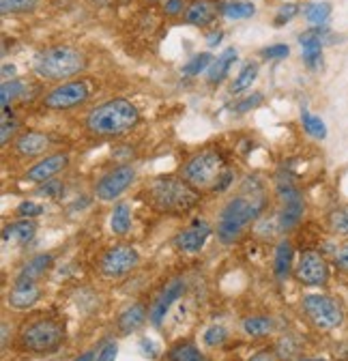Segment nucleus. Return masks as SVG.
I'll list each match as a JSON object with an SVG mask.
<instances>
[{
	"label": "nucleus",
	"mask_w": 348,
	"mask_h": 361,
	"mask_svg": "<svg viewBox=\"0 0 348 361\" xmlns=\"http://www.w3.org/2000/svg\"><path fill=\"white\" fill-rule=\"evenodd\" d=\"M63 342L65 327L48 316H39V319L26 323L20 331V346L35 355H52L63 346Z\"/></svg>",
	"instance_id": "39448f33"
},
{
	"label": "nucleus",
	"mask_w": 348,
	"mask_h": 361,
	"mask_svg": "<svg viewBox=\"0 0 348 361\" xmlns=\"http://www.w3.org/2000/svg\"><path fill=\"white\" fill-rule=\"evenodd\" d=\"M333 262H335V267L340 271H346V274H348V243L342 245V247H337V252L333 256Z\"/></svg>",
	"instance_id": "09e8293b"
},
{
	"label": "nucleus",
	"mask_w": 348,
	"mask_h": 361,
	"mask_svg": "<svg viewBox=\"0 0 348 361\" xmlns=\"http://www.w3.org/2000/svg\"><path fill=\"white\" fill-rule=\"evenodd\" d=\"M226 340H228V329L224 325H211L202 334V342L209 348H220L226 344Z\"/></svg>",
	"instance_id": "c9c22d12"
},
{
	"label": "nucleus",
	"mask_w": 348,
	"mask_h": 361,
	"mask_svg": "<svg viewBox=\"0 0 348 361\" xmlns=\"http://www.w3.org/2000/svg\"><path fill=\"white\" fill-rule=\"evenodd\" d=\"M241 329L247 338L251 340H258V338H267L273 334L275 329V323L271 316H265V314H254V316H245L241 321Z\"/></svg>",
	"instance_id": "b1692460"
},
{
	"label": "nucleus",
	"mask_w": 348,
	"mask_h": 361,
	"mask_svg": "<svg viewBox=\"0 0 348 361\" xmlns=\"http://www.w3.org/2000/svg\"><path fill=\"white\" fill-rule=\"evenodd\" d=\"M258 69H260L258 63H247L232 82V93H241V90L249 88L254 84V80L258 78Z\"/></svg>",
	"instance_id": "f704fd0d"
},
{
	"label": "nucleus",
	"mask_w": 348,
	"mask_h": 361,
	"mask_svg": "<svg viewBox=\"0 0 348 361\" xmlns=\"http://www.w3.org/2000/svg\"><path fill=\"white\" fill-rule=\"evenodd\" d=\"M260 54H263V59H269V61H282L290 54V48L286 43H273L269 48L260 50Z\"/></svg>",
	"instance_id": "ea45409f"
},
{
	"label": "nucleus",
	"mask_w": 348,
	"mask_h": 361,
	"mask_svg": "<svg viewBox=\"0 0 348 361\" xmlns=\"http://www.w3.org/2000/svg\"><path fill=\"white\" fill-rule=\"evenodd\" d=\"M301 310L308 316V321L318 329V331H333L342 327L346 314L342 303L325 293H310L301 299Z\"/></svg>",
	"instance_id": "423d86ee"
},
{
	"label": "nucleus",
	"mask_w": 348,
	"mask_h": 361,
	"mask_svg": "<svg viewBox=\"0 0 348 361\" xmlns=\"http://www.w3.org/2000/svg\"><path fill=\"white\" fill-rule=\"evenodd\" d=\"M136 180V168L132 164H118L104 172L95 183V196L101 202H114L120 194H125Z\"/></svg>",
	"instance_id": "9b49d317"
},
{
	"label": "nucleus",
	"mask_w": 348,
	"mask_h": 361,
	"mask_svg": "<svg viewBox=\"0 0 348 361\" xmlns=\"http://www.w3.org/2000/svg\"><path fill=\"white\" fill-rule=\"evenodd\" d=\"M275 194L280 198V213H278V221H280V231L288 233L294 226H299V221L303 219V213H306V198H303L301 190L294 185V180L286 174H280L275 180Z\"/></svg>",
	"instance_id": "6e6552de"
},
{
	"label": "nucleus",
	"mask_w": 348,
	"mask_h": 361,
	"mask_svg": "<svg viewBox=\"0 0 348 361\" xmlns=\"http://www.w3.org/2000/svg\"><path fill=\"white\" fill-rule=\"evenodd\" d=\"M247 361H278V357H275L271 350H260V353L251 355Z\"/></svg>",
	"instance_id": "8fccbe9b"
},
{
	"label": "nucleus",
	"mask_w": 348,
	"mask_h": 361,
	"mask_svg": "<svg viewBox=\"0 0 348 361\" xmlns=\"http://www.w3.org/2000/svg\"><path fill=\"white\" fill-rule=\"evenodd\" d=\"M224 39V32L222 30H213L209 37H206V43H209V48H215L217 43H220Z\"/></svg>",
	"instance_id": "3c124183"
},
{
	"label": "nucleus",
	"mask_w": 348,
	"mask_h": 361,
	"mask_svg": "<svg viewBox=\"0 0 348 361\" xmlns=\"http://www.w3.org/2000/svg\"><path fill=\"white\" fill-rule=\"evenodd\" d=\"M140 264V252L134 245H112L99 258V274L108 280H118Z\"/></svg>",
	"instance_id": "9d476101"
},
{
	"label": "nucleus",
	"mask_w": 348,
	"mask_h": 361,
	"mask_svg": "<svg viewBox=\"0 0 348 361\" xmlns=\"http://www.w3.org/2000/svg\"><path fill=\"white\" fill-rule=\"evenodd\" d=\"M41 213H43V207H41L39 202H32V200H24V202H20L18 209H15L18 219H35V217H39Z\"/></svg>",
	"instance_id": "4c0bfd02"
},
{
	"label": "nucleus",
	"mask_w": 348,
	"mask_h": 361,
	"mask_svg": "<svg viewBox=\"0 0 348 361\" xmlns=\"http://www.w3.org/2000/svg\"><path fill=\"white\" fill-rule=\"evenodd\" d=\"M50 149V135L43 133V131H22L15 142H13V151L15 155L24 157V159H30V157H39Z\"/></svg>",
	"instance_id": "f3484780"
},
{
	"label": "nucleus",
	"mask_w": 348,
	"mask_h": 361,
	"mask_svg": "<svg viewBox=\"0 0 348 361\" xmlns=\"http://www.w3.org/2000/svg\"><path fill=\"white\" fill-rule=\"evenodd\" d=\"M260 104H263V95H260V93H254V95H247L245 99H241V102L235 106V112L245 114V112H251L254 108H258Z\"/></svg>",
	"instance_id": "a18cd8bd"
},
{
	"label": "nucleus",
	"mask_w": 348,
	"mask_h": 361,
	"mask_svg": "<svg viewBox=\"0 0 348 361\" xmlns=\"http://www.w3.org/2000/svg\"><path fill=\"white\" fill-rule=\"evenodd\" d=\"M9 75H15V67L5 63V65H3V78H5V80H9Z\"/></svg>",
	"instance_id": "5fc2aeb1"
},
{
	"label": "nucleus",
	"mask_w": 348,
	"mask_h": 361,
	"mask_svg": "<svg viewBox=\"0 0 348 361\" xmlns=\"http://www.w3.org/2000/svg\"><path fill=\"white\" fill-rule=\"evenodd\" d=\"M292 271H294V245L288 239H282L273 252V276L278 278V282H286Z\"/></svg>",
	"instance_id": "412c9836"
},
{
	"label": "nucleus",
	"mask_w": 348,
	"mask_h": 361,
	"mask_svg": "<svg viewBox=\"0 0 348 361\" xmlns=\"http://www.w3.org/2000/svg\"><path fill=\"white\" fill-rule=\"evenodd\" d=\"M39 7V0H0V13H28Z\"/></svg>",
	"instance_id": "e433bc0d"
},
{
	"label": "nucleus",
	"mask_w": 348,
	"mask_h": 361,
	"mask_svg": "<svg viewBox=\"0 0 348 361\" xmlns=\"http://www.w3.org/2000/svg\"><path fill=\"white\" fill-rule=\"evenodd\" d=\"M301 123H303V129H306L308 135H312V138L316 140H325L327 138V125L321 116L308 112V110H303L301 112Z\"/></svg>",
	"instance_id": "2f4dec72"
},
{
	"label": "nucleus",
	"mask_w": 348,
	"mask_h": 361,
	"mask_svg": "<svg viewBox=\"0 0 348 361\" xmlns=\"http://www.w3.org/2000/svg\"><path fill=\"white\" fill-rule=\"evenodd\" d=\"M95 357H97V353H95V350H86V353L77 355L73 361H95Z\"/></svg>",
	"instance_id": "603ef678"
},
{
	"label": "nucleus",
	"mask_w": 348,
	"mask_h": 361,
	"mask_svg": "<svg viewBox=\"0 0 348 361\" xmlns=\"http://www.w3.org/2000/svg\"><path fill=\"white\" fill-rule=\"evenodd\" d=\"M187 7H185V0H163V16L166 18H179L185 16Z\"/></svg>",
	"instance_id": "37998d69"
},
{
	"label": "nucleus",
	"mask_w": 348,
	"mask_h": 361,
	"mask_svg": "<svg viewBox=\"0 0 348 361\" xmlns=\"http://www.w3.org/2000/svg\"><path fill=\"white\" fill-rule=\"evenodd\" d=\"M32 69L41 80L69 82V78H75L86 69V56L71 45H52L35 54Z\"/></svg>",
	"instance_id": "20e7f679"
},
{
	"label": "nucleus",
	"mask_w": 348,
	"mask_h": 361,
	"mask_svg": "<svg viewBox=\"0 0 348 361\" xmlns=\"http://www.w3.org/2000/svg\"><path fill=\"white\" fill-rule=\"evenodd\" d=\"M140 121L138 108L127 99H110L93 108L86 116V131L95 138H120Z\"/></svg>",
	"instance_id": "f03ea898"
},
{
	"label": "nucleus",
	"mask_w": 348,
	"mask_h": 361,
	"mask_svg": "<svg viewBox=\"0 0 348 361\" xmlns=\"http://www.w3.org/2000/svg\"><path fill=\"white\" fill-rule=\"evenodd\" d=\"M166 361H209L206 355L189 340H181L168 348Z\"/></svg>",
	"instance_id": "a878e982"
},
{
	"label": "nucleus",
	"mask_w": 348,
	"mask_h": 361,
	"mask_svg": "<svg viewBox=\"0 0 348 361\" xmlns=\"http://www.w3.org/2000/svg\"><path fill=\"white\" fill-rule=\"evenodd\" d=\"M226 164L220 151L215 149H204L196 155H192L185 166H183V178L196 190H211L215 185L217 176L224 172Z\"/></svg>",
	"instance_id": "0eeeda50"
},
{
	"label": "nucleus",
	"mask_w": 348,
	"mask_h": 361,
	"mask_svg": "<svg viewBox=\"0 0 348 361\" xmlns=\"http://www.w3.org/2000/svg\"><path fill=\"white\" fill-rule=\"evenodd\" d=\"M138 348H140L142 357H147V359H159V355H161L159 346H157L155 340H151V338H142V340L138 342Z\"/></svg>",
	"instance_id": "49530a36"
},
{
	"label": "nucleus",
	"mask_w": 348,
	"mask_h": 361,
	"mask_svg": "<svg viewBox=\"0 0 348 361\" xmlns=\"http://www.w3.org/2000/svg\"><path fill=\"white\" fill-rule=\"evenodd\" d=\"M26 88L28 86L22 80H5L3 88H0V104H3V108H9L18 99H24L26 97Z\"/></svg>",
	"instance_id": "7c9ffc66"
},
{
	"label": "nucleus",
	"mask_w": 348,
	"mask_h": 361,
	"mask_svg": "<svg viewBox=\"0 0 348 361\" xmlns=\"http://www.w3.org/2000/svg\"><path fill=\"white\" fill-rule=\"evenodd\" d=\"M69 166V155L67 153H54V155H46L43 159H39L37 164H32L24 178L30 180V183H46V180H52L58 172H63Z\"/></svg>",
	"instance_id": "2eb2a0df"
},
{
	"label": "nucleus",
	"mask_w": 348,
	"mask_h": 361,
	"mask_svg": "<svg viewBox=\"0 0 348 361\" xmlns=\"http://www.w3.org/2000/svg\"><path fill=\"white\" fill-rule=\"evenodd\" d=\"M37 235V224L35 219H15L13 224L5 226L3 241L15 243V245H28Z\"/></svg>",
	"instance_id": "4be33fe9"
},
{
	"label": "nucleus",
	"mask_w": 348,
	"mask_h": 361,
	"mask_svg": "<svg viewBox=\"0 0 348 361\" xmlns=\"http://www.w3.org/2000/svg\"><path fill=\"white\" fill-rule=\"evenodd\" d=\"M232 180H235V170L232 168H224V172L217 176V180H215V185L211 188V192H215V194H222V192H226L230 185H232Z\"/></svg>",
	"instance_id": "79ce46f5"
},
{
	"label": "nucleus",
	"mask_w": 348,
	"mask_h": 361,
	"mask_svg": "<svg viewBox=\"0 0 348 361\" xmlns=\"http://www.w3.org/2000/svg\"><path fill=\"white\" fill-rule=\"evenodd\" d=\"M149 321V310L144 303L136 301L132 305H127L118 316H116V329L120 336H132L136 334L144 323Z\"/></svg>",
	"instance_id": "6ab92c4d"
},
{
	"label": "nucleus",
	"mask_w": 348,
	"mask_h": 361,
	"mask_svg": "<svg viewBox=\"0 0 348 361\" xmlns=\"http://www.w3.org/2000/svg\"><path fill=\"white\" fill-rule=\"evenodd\" d=\"M116 355H118V344L114 340H110V342H106V344H101L97 348L95 361H116Z\"/></svg>",
	"instance_id": "c03bdc74"
},
{
	"label": "nucleus",
	"mask_w": 348,
	"mask_h": 361,
	"mask_svg": "<svg viewBox=\"0 0 348 361\" xmlns=\"http://www.w3.org/2000/svg\"><path fill=\"white\" fill-rule=\"evenodd\" d=\"M149 3H157V0H149Z\"/></svg>",
	"instance_id": "4d7b16f0"
},
{
	"label": "nucleus",
	"mask_w": 348,
	"mask_h": 361,
	"mask_svg": "<svg viewBox=\"0 0 348 361\" xmlns=\"http://www.w3.org/2000/svg\"><path fill=\"white\" fill-rule=\"evenodd\" d=\"M297 361H329V359H325V357H314V355H301Z\"/></svg>",
	"instance_id": "6e6d98bb"
},
{
	"label": "nucleus",
	"mask_w": 348,
	"mask_h": 361,
	"mask_svg": "<svg viewBox=\"0 0 348 361\" xmlns=\"http://www.w3.org/2000/svg\"><path fill=\"white\" fill-rule=\"evenodd\" d=\"M213 61H215V56H213L211 52H200V54L192 56V59L183 65L181 71H183V75H187V78H196V75H200L204 69H209Z\"/></svg>",
	"instance_id": "473e14b6"
},
{
	"label": "nucleus",
	"mask_w": 348,
	"mask_h": 361,
	"mask_svg": "<svg viewBox=\"0 0 348 361\" xmlns=\"http://www.w3.org/2000/svg\"><path fill=\"white\" fill-rule=\"evenodd\" d=\"M237 50L235 48H226L220 56H215V61L211 63V67L206 69V80L211 86H217V84H222L230 71V67L235 65L237 61Z\"/></svg>",
	"instance_id": "5701e85b"
},
{
	"label": "nucleus",
	"mask_w": 348,
	"mask_h": 361,
	"mask_svg": "<svg viewBox=\"0 0 348 361\" xmlns=\"http://www.w3.org/2000/svg\"><path fill=\"white\" fill-rule=\"evenodd\" d=\"M52 264H54L52 254H37L20 269V274H18L15 280H35L37 282L39 278H43L48 274V271L52 269Z\"/></svg>",
	"instance_id": "393cba45"
},
{
	"label": "nucleus",
	"mask_w": 348,
	"mask_h": 361,
	"mask_svg": "<svg viewBox=\"0 0 348 361\" xmlns=\"http://www.w3.org/2000/svg\"><path fill=\"white\" fill-rule=\"evenodd\" d=\"M267 207L265 194H239L228 200L217 217V239L224 245H232L241 239L245 226L258 221Z\"/></svg>",
	"instance_id": "f257e3e1"
},
{
	"label": "nucleus",
	"mask_w": 348,
	"mask_h": 361,
	"mask_svg": "<svg viewBox=\"0 0 348 361\" xmlns=\"http://www.w3.org/2000/svg\"><path fill=\"white\" fill-rule=\"evenodd\" d=\"M39 299H41V288L35 280H15L7 295V305L24 312L37 305Z\"/></svg>",
	"instance_id": "a211bd4d"
},
{
	"label": "nucleus",
	"mask_w": 348,
	"mask_h": 361,
	"mask_svg": "<svg viewBox=\"0 0 348 361\" xmlns=\"http://www.w3.org/2000/svg\"><path fill=\"white\" fill-rule=\"evenodd\" d=\"M15 129H18V123L13 118H3V129H0V142H3V147L9 145Z\"/></svg>",
	"instance_id": "de8ad7c7"
},
{
	"label": "nucleus",
	"mask_w": 348,
	"mask_h": 361,
	"mask_svg": "<svg viewBox=\"0 0 348 361\" xmlns=\"http://www.w3.org/2000/svg\"><path fill=\"white\" fill-rule=\"evenodd\" d=\"M7 344H9V323L3 321V348H7Z\"/></svg>",
	"instance_id": "864d4df0"
},
{
	"label": "nucleus",
	"mask_w": 348,
	"mask_h": 361,
	"mask_svg": "<svg viewBox=\"0 0 348 361\" xmlns=\"http://www.w3.org/2000/svg\"><path fill=\"white\" fill-rule=\"evenodd\" d=\"M91 99V88L84 80L61 82L52 90H48L41 99V106L48 110H71Z\"/></svg>",
	"instance_id": "1a4fd4ad"
},
{
	"label": "nucleus",
	"mask_w": 348,
	"mask_h": 361,
	"mask_svg": "<svg viewBox=\"0 0 348 361\" xmlns=\"http://www.w3.org/2000/svg\"><path fill=\"white\" fill-rule=\"evenodd\" d=\"M299 11H301V7H299L297 3H286V5H282V7L278 9V16H275L273 24H275V26H284L286 22H290L292 18H297Z\"/></svg>",
	"instance_id": "58836bf2"
},
{
	"label": "nucleus",
	"mask_w": 348,
	"mask_h": 361,
	"mask_svg": "<svg viewBox=\"0 0 348 361\" xmlns=\"http://www.w3.org/2000/svg\"><path fill=\"white\" fill-rule=\"evenodd\" d=\"M220 13L228 20H247L256 13V7L247 0H228V3H220Z\"/></svg>",
	"instance_id": "c756f323"
},
{
	"label": "nucleus",
	"mask_w": 348,
	"mask_h": 361,
	"mask_svg": "<svg viewBox=\"0 0 348 361\" xmlns=\"http://www.w3.org/2000/svg\"><path fill=\"white\" fill-rule=\"evenodd\" d=\"M273 355L278 357V361H297L301 357V342L294 336L284 334L278 338L273 346Z\"/></svg>",
	"instance_id": "c85d7f7f"
},
{
	"label": "nucleus",
	"mask_w": 348,
	"mask_h": 361,
	"mask_svg": "<svg viewBox=\"0 0 348 361\" xmlns=\"http://www.w3.org/2000/svg\"><path fill=\"white\" fill-rule=\"evenodd\" d=\"M211 226L204 219H194L177 237V247L185 254H198L211 237Z\"/></svg>",
	"instance_id": "dca6fc26"
},
{
	"label": "nucleus",
	"mask_w": 348,
	"mask_h": 361,
	"mask_svg": "<svg viewBox=\"0 0 348 361\" xmlns=\"http://www.w3.org/2000/svg\"><path fill=\"white\" fill-rule=\"evenodd\" d=\"M185 290H187V284H185L183 278H174V280H170V282L159 290V295L153 299V303H151V307H149V323H151L155 329H159V327L163 325L168 312L172 310L174 303H177V301L185 295Z\"/></svg>",
	"instance_id": "ddd939ff"
},
{
	"label": "nucleus",
	"mask_w": 348,
	"mask_h": 361,
	"mask_svg": "<svg viewBox=\"0 0 348 361\" xmlns=\"http://www.w3.org/2000/svg\"><path fill=\"white\" fill-rule=\"evenodd\" d=\"M151 204L161 213H189L200 202V192L181 176H157L147 188Z\"/></svg>",
	"instance_id": "7ed1b4c3"
},
{
	"label": "nucleus",
	"mask_w": 348,
	"mask_h": 361,
	"mask_svg": "<svg viewBox=\"0 0 348 361\" xmlns=\"http://www.w3.org/2000/svg\"><path fill=\"white\" fill-rule=\"evenodd\" d=\"M217 13H220V5L213 3V0H194L192 5H187L183 20L189 26L204 28V26H211L215 22Z\"/></svg>",
	"instance_id": "aec40b11"
},
{
	"label": "nucleus",
	"mask_w": 348,
	"mask_h": 361,
	"mask_svg": "<svg viewBox=\"0 0 348 361\" xmlns=\"http://www.w3.org/2000/svg\"><path fill=\"white\" fill-rule=\"evenodd\" d=\"M329 262L325 260L323 254L310 250L303 252L299 256V262L294 264V278L303 284V286H312V288H321L327 286L329 282Z\"/></svg>",
	"instance_id": "f8f14e48"
},
{
	"label": "nucleus",
	"mask_w": 348,
	"mask_h": 361,
	"mask_svg": "<svg viewBox=\"0 0 348 361\" xmlns=\"http://www.w3.org/2000/svg\"><path fill=\"white\" fill-rule=\"evenodd\" d=\"M39 194L41 196H48V198H61L65 194V185H63V180H46V183H41L39 188Z\"/></svg>",
	"instance_id": "a19ab883"
},
{
	"label": "nucleus",
	"mask_w": 348,
	"mask_h": 361,
	"mask_svg": "<svg viewBox=\"0 0 348 361\" xmlns=\"http://www.w3.org/2000/svg\"><path fill=\"white\" fill-rule=\"evenodd\" d=\"M329 32L327 26H312L299 35V45L303 63L308 69H318L323 65V48H325V35Z\"/></svg>",
	"instance_id": "4468645a"
},
{
	"label": "nucleus",
	"mask_w": 348,
	"mask_h": 361,
	"mask_svg": "<svg viewBox=\"0 0 348 361\" xmlns=\"http://www.w3.org/2000/svg\"><path fill=\"white\" fill-rule=\"evenodd\" d=\"M110 228L116 237H125L132 231V204L116 202L110 215Z\"/></svg>",
	"instance_id": "bb28decb"
},
{
	"label": "nucleus",
	"mask_w": 348,
	"mask_h": 361,
	"mask_svg": "<svg viewBox=\"0 0 348 361\" xmlns=\"http://www.w3.org/2000/svg\"><path fill=\"white\" fill-rule=\"evenodd\" d=\"M331 11H333V7L329 0H314V3H308L301 9L303 18H306V22L312 26H327Z\"/></svg>",
	"instance_id": "cd10ccee"
},
{
	"label": "nucleus",
	"mask_w": 348,
	"mask_h": 361,
	"mask_svg": "<svg viewBox=\"0 0 348 361\" xmlns=\"http://www.w3.org/2000/svg\"><path fill=\"white\" fill-rule=\"evenodd\" d=\"M329 231L337 237H348V204L329 213Z\"/></svg>",
	"instance_id": "72a5a7b5"
}]
</instances>
